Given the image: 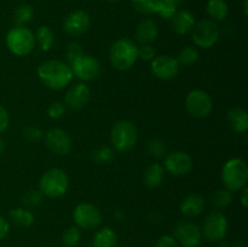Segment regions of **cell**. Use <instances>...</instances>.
<instances>
[{
	"label": "cell",
	"mask_w": 248,
	"mask_h": 247,
	"mask_svg": "<svg viewBox=\"0 0 248 247\" xmlns=\"http://www.w3.org/2000/svg\"><path fill=\"white\" fill-rule=\"evenodd\" d=\"M4 152H5V142L0 138V155L4 154Z\"/></svg>",
	"instance_id": "obj_44"
},
{
	"label": "cell",
	"mask_w": 248,
	"mask_h": 247,
	"mask_svg": "<svg viewBox=\"0 0 248 247\" xmlns=\"http://www.w3.org/2000/svg\"><path fill=\"white\" fill-rule=\"evenodd\" d=\"M65 114V106L62 102H53L48 106L47 108V115L48 118L53 119V120H57L61 119L62 116H64Z\"/></svg>",
	"instance_id": "obj_37"
},
{
	"label": "cell",
	"mask_w": 248,
	"mask_h": 247,
	"mask_svg": "<svg viewBox=\"0 0 248 247\" xmlns=\"http://www.w3.org/2000/svg\"><path fill=\"white\" fill-rule=\"evenodd\" d=\"M73 218L79 228L82 229H94L102 223V213L98 207L89 202L79 203L74 208Z\"/></svg>",
	"instance_id": "obj_10"
},
{
	"label": "cell",
	"mask_w": 248,
	"mask_h": 247,
	"mask_svg": "<svg viewBox=\"0 0 248 247\" xmlns=\"http://www.w3.org/2000/svg\"><path fill=\"white\" fill-rule=\"evenodd\" d=\"M44 133L36 126H27L23 128V137L27 138L31 142H36V140H40L43 138Z\"/></svg>",
	"instance_id": "obj_38"
},
{
	"label": "cell",
	"mask_w": 248,
	"mask_h": 247,
	"mask_svg": "<svg viewBox=\"0 0 248 247\" xmlns=\"http://www.w3.org/2000/svg\"><path fill=\"white\" fill-rule=\"evenodd\" d=\"M118 235L111 228L104 227L94 234L92 247H116Z\"/></svg>",
	"instance_id": "obj_23"
},
{
	"label": "cell",
	"mask_w": 248,
	"mask_h": 247,
	"mask_svg": "<svg viewBox=\"0 0 248 247\" xmlns=\"http://www.w3.org/2000/svg\"><path fill=\"white\" fill-rule=\"evenodd\" d=\"M10 219L15 223L16 225L22 228H28L31 225H33L35 217H34L33 213L31 212L27 208H15L10 212Z\"/></svg>",
	"instance_id": "obj_25"
},
{
	"label": "cell",
	"mask_w": 248,
	"mask_h": 247,
	"mask_svg": "<svg viewBox=\"0 0 248 247\" xmlns=\"http://www.w3.org/2000/svg\"><path fill=\"white\" fill-rule=\"evenodd\" d=\"M90 97H91V91H90L89 86L79 82V84L73 85L65 93V106L72 110H80L86 107L90 101Z\"/></svg>",
	"instance_id": "obj_17"
},
{
	"label": "cell",
	"mask_w": 248,
	"mask_h": 247,
	"mask_svg": "<svg viewBox=\"0 0 248 247\" xmlns=\"http://www.w3.org/2000/svg\"><path fill=\"white\" fill-rule=\"evenodd\" d=\"M81 55H84V48H82L81 44H79L78 41H72L65 48V56H67V60L69 63H72L73 61H75Z\"/></svg>",
	"instance_id": "obj_36"
},
{
	"label": "cell",
	"mask_w": 248,
	"mask_h": 247,
	"mask_svg": "<svg viewBox=\"0 0 248 247\" xmlns=\"http://www.w3.org/2000/svg\"><path fill=\"white\" fill-rule=\"evenodd\" d=\"M39 79L51 90H62L73 80L70 65L58 60H50L41 63L38 68Z\"/></svg>",
	"instance_id": "obj_1"
},
{
	"label": "cell",
	"mask_w": 248,
	"mask_h": 247,
	"mask_svg": "<svg viewBox=\"0 0 248 247\" xmlns=\"http://www.w3.org/2000/svg\"><path fill=\"white\" fill-rule=\"evenodd\" d=\"M73 75L84 81H92L101 73V64L94 57L89 55H81L70 63Z\"/></svg>",
	"instance_id": "obj_11"
},
{
	"label": "cell",
	"mask_w": 248,
	"mask_h": 247,
	"mask_svg": "<svg viewBox=\"0 0 248 247\" xmlns=\"http://www.w3.org/2000/svg\"><path fill=\"white\" fill-rule=\"evenodd\" d=\"M138 132L136 126L128 120H120L110 131V142L118 152H128L136 145Z\"/></svg>",
	"instance_id": "obj_6"
},
{
	"label": "cell",
	"mask_w": 248,
	"mask_h": 247,
	"mask_svg": "<svg viewBox=\"0 0 248 247\" xmlns=\"http://www.w3.org/2000/svg\"><path fill=\"white\" fill-rule=\"evenodd\" d=\"M148 153L155 159H161L166 154V145L161 139H152L148 143Z\"/></svg>",
	"instance_id": "obj_34"
},
{
	"label": "cell",
	"mask_w": 248,
	"mask_h": 247,
	"mask_svg": "<svg viewBox=\"0 0 248 247\" xmlns=\"http://www.w3.org/2000/svg\"><path fill=\"white\" fill-rule=\"evenodd\" d=\"M228 123L235 132H246L248 128L247 111L242 108H232L228 113Z\"/></svg>",
	"instance_id": "obj_22"
},
{
	"label": "cell",
	"mask_w": 248,
	"mask_h": 247,
	"mask_svg": "<svg viewBox=\"0 0 248 247\" xmlns=\"http://www.w3.org/2000/svg\"><path fill=\"white\" fill-rule=\"evenodd\" d=\"M161 0H131L132 6L143 15H155L159 12Z\"/></svg>",
	"instance_id": "obj_29"
},
{
	"label": "cell",
	"mask_w": 248,
	"mask_h": 247,
	"mask_svg": "<svg viewBox=\"0 0 248 247\" xmlns=\"http://www.w3.org/2000/svg\"><path fill=\"white\" fill-rule=\"evenodd\" d=\"M10 232V223L5 219L2 216H0V241L5 239Z\"/></svg>",
	"instance_id": "obj_42"
},
{
	"label": "cell",
	"mask_w": 248,
	"mask_h": 247,
	"mask_svg": "<svg viewBox=\"0 0 248 247\" xmlns=\"http://www.w3.org/2000/svg\"><path fill=\"white\" fill-rule=\"evenodd\" d=\"M222 179L225 189L229 191L241 190L245 188L248 179L247 164L239 157L228 160L223 167Z\"/></svg>",
	"instance_id": "obj_3"
},
{
	"label": "cell",
	"mask_w": 248,
	"mask_h": 247,
	"mask_svg": "<svg viewBox=\"0 0 248 247\" xmlns=\"http://www.w3.org/2000/svg\"><path fill=\"white\" fill-rule=\"evenodd\" d=\"M210 201L216 208H225L232 202V191L228 189H218L215 190L210 196Z\"/></svg>",
	"instance_id": "obj_28"
},
{
	"label": "cell",
	"mask_w": 248,
	"mask_h": 247,
	"mask_svg": "<svg viewBox=\"0 0 248 247\" xmlns=\"http://www.w3.org/2000/svg\"><path fill=\"white\" fill-rule=\"evenodd\" d=\"M165 169L160 164H152L145 169L143 181L148 188H157L164 183Z\"/></svg>",
	"instance_id": "obj_21"
},
{
	"label": "cell",
	"mask_w": 248,
	"mask_h": 247,
	"mask_svg": "<svg viewBox=\"0 0 248 247\" xmlns=\"http://www.w3.org/2000/svg\"><path fill=\"white\" fill-rule=\"evenodd\" d=\"M39 186L44 195L48 198H60L67 193L69 178L63 170L51 169L41 176Z\"/></svg>",
	"instance_id": "obj_5"
},
{
	"label": "cell",
	"mask_w": 248,
	"mask_h": 247,
	"mask_svg": "<svg viewBox=\"0 0 248 247\" xmlns=\"http://www.w3.org/2000/svg\"><path fill=\"white\" fill-rule=\"evenodd\" d=\"M109 58L113 67L116 69H128L138 60V46L131 39H119L111 45Z\"/></svg>",
	"instance_id": "obj_2"
},
{
	"label": "cell",
	"mask_w": 248,
	"mask_h": 247,
	"mask_svg": "<svg viewBox=\"0 0 248 247\" xmlns=\"http://www.w3.org/2000/svg\"><path fill=\"white\" fill-rule=\"evenodd\" d=\"M165 167L173 176H186L193 169V159L186 152H173L165 159Z\"/></svg>",
	"instance_id": "obj_15"
},
{
	"label": "cell",
	"mask_w": 248,
	"mask_h": 247,
	"mask_svg": "<svg viewBox=\"0 0 248 247\" xmlns=\"http://www.w3.org/2000/svg\"><path fill=\"white\" fill-rule=\"evenodd\" d=\"M174 239L183 247H198L202 232L200 228L191 222H181L174 228Z\"/></svg>",
	"instance_id": "obj_13"
},
{
	"label": "cell",
	"mask_w": 248,
	"mask_h": 247,
	"mask_svg": "<svg viewBox=\"0 0 248 247\" xmlns=\"http://www.w3.org/2000/svg\"><path fill=\"white\" fill-rule=\"evenodd\" d=\"M35 40L43 51H48L55 43V34L47 26H40L35 31Z\"/></svg>",
	"instance_id": "obj_26"
},
{
	"label": "cell",
	"mask_w": 248,
	"mask_h": 247,
	"mask_svg": "<svg viewBox=\"0 0 248 247\" xmlns=\"http://www.w3.org/2000/svg\"><path fill=\"white\" fill-rule=\"evenodd\" d=\"M6 46L15 56H27L35 46V36L33 31L26 27H14L6 34Z\"/></svg>",
	"instance_id": "obj_4"
},
{
	"label": "cell",
	"mask_w": 248,
	"mask_h": 247,
	"mask_svg": "<svg viewBox=\"0 0 248 247\" xmlns=\"http://www.w3.org/2000/svg\"><path fill=\"white\" fill-rule=\"evenodd\" d=\"M109 1H111V2H118V1H120V0H109Z\"/></svg>",
	"instance_id": "obj_46"
},
{
	"label": "cell",
	"mask_w": 248,
	"mask_h": 247,
	"mask_svg": "<svg viewBox=\"0 0 248 247\" xmlns=\"http://www.w3.org/2000/svg\"><path fill=\"white\" fill-rule=\"evenodd\" d=\"M228 232V220L223 213L215 211L205 218L202 224V232L207 240L212 242L220 241Z\"/></svg>",
	"instance_id": "obj_9"
},
{
	"label": "cell",
	"mask_w": 248,
	"mask_h": 247,
	"mask_svg": "<svg viewBox=\"0 0 248 247\" xmlns=\"http://www.w3.org/2000/svg\"><path fill=\"white\" fill-rule=\"evenodd\" d=\"M34 17V10L31 5L23 4L19 5L14 14V21L17 27H26L27 24L31 23Z\"/></svg>",
	"instance_id": "obj_27"
},
{
	"label": "cell",
	"mask_w": 248,
	"mask_h": 247,
	"mask_svg": "<svg viewBox=\"0 0 248 247\" xmlns=\"http://www.w3.org/2000/svg\"><path fill=\"white\" fill-rule=\"evenodd\" d=\"M206 201L200 194H190L183 199L181 203V211L186 217H198L203 212Z\"/></svg>",
	"instance_id": "obj_19"
},
{
	"label": "cell",
	"mask_w": 248,
	"mask_h": 247,
	"mask_svg": "<svg viewBox=\"0 0 248 247\" xmlns=\"http://www.w3.org/2000/svg\"><path fill=\"white\" fill-rule=\"evenodd\" d=\"M150 68H152L153 74L159 79L171 80L178 75L181 64L177 58L169 55H161L155 56L154 60L152 61Z\"/></svg>",
	"instance_id": "obj_12"
},
{
	"label": "cell",
	"mask_w": 248,
	"mask_h": 247,
	"mask_svg": "<svg viewBox=\"0 0 248 247\" xmlns=\"http://www.w3.org/2000/svg\"><path fill=\"white\" fill-rule=\"evenodd\" d=\"M247 1L248 0H245L244 1V10H245V15L248 14V9H247Z\"/></svg>",
	"instance_id": "obj_45"
},
{
	"label": "cell",
	"mask_w": 248,
	"mask_h": 247,
	"mask_svg": "<svg viewBox=\"0 0 248 247\" xmlns=\"http://www.w3.org/2000/svg\"><path fill=\"white\" fill-rule=\"evenodd\" d=\"M91 24L90 16L82 10H77L68 15L63 21V29L72 36H80L86 33Z\"/></svg>",
	"instance_id": "obj_14"
},
{
	"label": "cell",
	"mask_w": 248,
	"mask_h": 247,
	"mask_svg": "<svg viewBox=\"0 0 248 247\" xmlns=\"http://www.w3.org/2000/svg\"><path fill=\"white\" fill-rule=\"evenodd\" d=\"M207 14L216 21H223L229 14V6L225 2V0H208Z\"/></svg>",
	"instance_id": "obj_24"
},
{
	"label": "cell",
	"mask_w": 248,
	"mask_h": 247,
	"mask_svg": "<svg viewBox=\"0 0 248 247\" xmlns=\"http://www.w3.org/2000/svg\"><path fill=\"white\" fill-rule=\"evenodd\" d=\"M9 123H10L9 113H7V110L4 108V107L0 106V135L6 131V128L9 127Z\"/></svg>",
	"instance_id": "obj_41"
},
{
	"label": "cell",
	"mask_w": 248,
	"mask_h": 247,
	"mask_svg": "<svg viewBox=\"0 0 248 247\" xmlns=\"http://www.w3.org/2000/svg\"><path fill=\"white\" fill-rule=\"evenodd\" d=\"M199 58H200V55H199V51L195 47H193V46H186V47L181 50L177 60H178L179 64L193 65L198 62Z\"/></svg>",
	"instance_id": "obj_31"
},
{
	"label": "cell",
	"mask_w": 248,
	"mask_h": 247,
	"mask_svg": "<svg viewBox=\"0 0 248 247\" xmlns=\"http://www.w3.org/2000/svg\"><path fill=\"white\" fill-rule=\"evenodd\" d=\"M159 35V28L155 21L148 18L140 22L136 29V38L142 45L150 44L155 40Z\"/></svg>",
	"instance_id": "obj_20"
},
{
	"label": "cell",
	"mask_w": 248,
	"mask_h": 247,
	"mask_svg": "<svg viewBox=\"0 0 248 247\" xmlns=\"http://www.w3.org/2000/svg\"><path fill=\"white\" fill-rule=\"evenodd\" d=\"M193 40L202 48L212 47L219 40V29L216 22L211 19H202L194 26Z\"/></svg>",
	"instance_id": "obj_8"
},
{
	"label": "cell",
	"mask_w": 248,
	"mask_h": 247,
	"mask_svg": "<svg viewBox=\"0 0 248 247\" xmlns=\"http://www.w3.org/2000/svg\"><path fill=\"white\" fill-rule=\"evenodd\" d=\"M92 160L98 165L109 164L114 160V150L109 147H99L92 153Z\"/></svg>",
	"instance_id": "obj_32"
},
{
	"label": "cell",
	"mask_w": 248,
	"mask_h": 247,
	"mask_svg": "<svg viewBox=\"0 0 248 247\" xmlns=\"http://www.w3.org/2000/svg\"><path fill=\"white\" fill-rule=\"evenodd\" d=\"M46 144L48 149L56 155H67L72 149V140L69 135L62 128H51L46 133Z\"/></svg>",
	"instance_id": "obj_16"
},
{
	"label": "cell",
	"mask_w": 248,
	"mask_h": 247,
	"mask_svg": "<svg viewBox=\"0 0 248 247\" xmlns=\"http://www.w3.org/2000/svg\"><path fill=\"white\" fill-rule=\"evenodd\" d=\"M247 194H248V189L245 188L242 190V196H241V203L245 208L248 207V200H247Z\"/></svg>",
	"instance_id": "obj_43"
},
{
	"label": "cell",
	"mask_w": 248,
	"mask_h": 247,
	"mask_svg": "<svg viewBox=\"0 0 248 247\" xmlns=\"http://www.w3.org/2000/svg\"><path fill=\"white\" fill-rule=\"evenodd\" d=\"M44 194L40 190H29L23 196V205L29 207H38L43 203Z\"/></svg>",
	"instance_id": "obj_35"
},
{
	"label": "cell",
	"mask_w": 248,
	"mask_h": 247,
	"mask_svg": "<svg viewBox=\"0 0 248 247\" xmlns=\"http://www.w3.org/2000/svg\"><path fill=\"white\" fill-rule=\"evenodd\" d=\"M184 0H161L157 14L165 19H171L172 16L178 11V7L183 4Z\"/></svg>",
	"instance_id": "obj_30"
},
{
	"label": "cell",
	"mask_w": 248,
	"mask_h": 247,
	"mask_svg": "<svg viewBox=\"0 0 248 247\" xmlns=\"http://www.w3.org/2000/svg\"><path fill=\"white\" fill-rule=\"evenodd\" d=\"M138 57H140L142 60L147 61H153L155 58V50L150 44H145L142 45V47H138Z\"/></svg>",
	"instance_id": "obj_39"
},
{
	"label": "cell",
	"mask_w": 248,
	"mask_h": 247,
	"mask_svg": "<svg viewBox=\"0 0 248 247\" xmlns=\"http://www.w3.org/2000/svg\"><path fill=\"white\" fill-rule=\"evenodd\" d=\"M186 107L188 113L196 119H203L212 111L213 103L210 94L202 90H194L189 92L186 99Z\"/></svg>",
	"instance_id": "obj_7"
},
{
	"label": "cell",
	"mask_w": 248,
	"mask_h": 247,
	"mask_svg": "<svg viewBox=\"0 0 248 247\" xmlns=\"http://www.w3.org/2000/svg\"><path fill=\"white\" fill-rule=\"evenodd\" d=\"M172 29L178 35H186L195 26V16L189 10H178L171 18Z\"/></svg>",
	"instance_id": "obj_18"
},
{
	"label": "cell",
	"mask_w": 248,
	"mask_h": 247,
	"mask_svg": "<svg viewBox=\"0 0 248 247\" xmlns=\"http://www.w3.org/2000/svg\"><path fill=\"white\" fill-rule=\"evenodd\" d=\"M178 241L172 235H164L159 237L155 244V247H178Z\"/></svg>",
	"instance_id": "obj_40"
},
{
	"label": "cell",
	"mask_w": 248,
	"mask_h": 247,
	"mask_svg": "<svg viewBox=\"0 0 248 247\" xmlns=\"http://www.w3.org/2000/svg\"><path fill=\"white\" fill-rule=\"evenodd\" d=\"M81 240V232L78 227H70L63 232L62 242L65 247H75Z\"/></svg>",
	"instance_id": "obj_33"
}]
</instances>
